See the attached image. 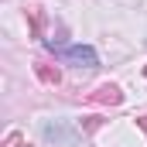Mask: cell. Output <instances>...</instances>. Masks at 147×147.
I'll use <instances>...</instances> for the list:
<instances>
[{"label": "cell", "mask_w": 147, "mask_h": 147, "mask_svg": "<svg viewBox=\"0 0 147 147\" xmlns=\"http://www.w3.org/2000/svg\"><path fill=\"white\" fill-rule=\"evenodd\" d=\"M51 51H58L62 62H69L75 69H96L99 65V55L92 45H69V48H51Z\"/></svg>", "instance_id": "1"}, {"label": "cell", "mask_w": 147, "mask_h": 147, "mask_svg": "<svg viewBox=\"0 0 147 147\" xmlns=\"http://www.w3.org/2000/svg\"><path fill=\"white\" fill-rule=\"evenodd\" d=\"M34 72H38V79H41L45 86H58V82H62V72H58L55 65H48V62H38Z\"/></svg>", "instance_id": "2"}, {"label": "cell", "mask_w": 147, "mask_h": 147, "mask_svg": "<svg viewBox=\"0 0 147 147\" xmlns=\"http://www.w3.org/2000/svg\"><path fill=\"white\" fill-rule=\"evenodd\" d=\"M123 99V92L116 89V86H99L96 92H92V103H120Z\"/></svg>", "instance_id": "3"}, {"label": "cell", "mask_w": 147, "mask_h": 147, "mask_svg": "<svg viewBox=\"0 0 147 147\" xmlns=\"http://www.w3.org/2000/svg\"><path fill=\"white\" fill-rule=\"evenodd\" d=\"M17 144H21V137H17V134H10V137H7V144H3V147H17Z\"/></svg>", "instance_id": "4"}]
</instances>
